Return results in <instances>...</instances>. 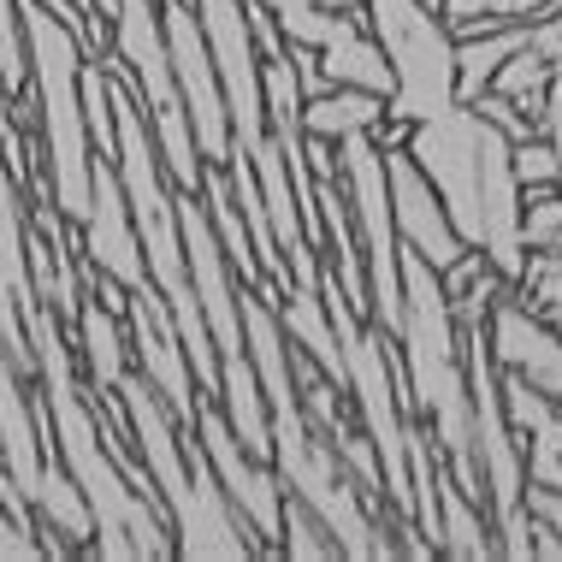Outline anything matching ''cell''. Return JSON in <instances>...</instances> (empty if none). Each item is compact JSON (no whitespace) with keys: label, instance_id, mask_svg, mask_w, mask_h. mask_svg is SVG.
<instances>
[{"label":"cell","instance_id":"obj_1","mask_svg":"<svg viewBox=\"0 0 562 562\" xmlns=\"http://www.w3.org/2000/svg\"><path fill=\"white\" fill-rule=\"evenodd\" d=\"M24 331H30V356H36L42 379V438L48 450L66 462L71 485L83 492L89 515H95V557L131 562V557H172V521L148 492H136L125 480V468L113 462V450L101 445V415L95 403L78 391V361L71 344L59 331V314L42 296L24 302Z\"/></svg>","mask_w":562,"mask_h":562},{"label":"cell","instance_id":"obj_2","mask_svg":"<svg viewBox=\"0 0 562 562\" xmlns=\"http://www.w3.org/2000/svg\"><path fill=\"white\" fill-rule=\"evenodd\" d=\"M113 403L131 427V445L148 468V485H155L166 521H172V551L178 557H255V539H243L237 509L225 504L214 468L195 438H184L178 415L160 403V391L148 385L143 373H119Z\"/></svg>","mask_w":562,"mask_h":562},{"label":"cell","instance_id":"obj_3","mask_svg":"<svg viewBox=\"0 0 562 562\" xmlns=\"http://www.w3.org/2000/svg\"><path fill=\"white\" fill-rule=\"evenodd\" d=\"M24 19V59H30V108L42 125V184L48 202L71 225L89 207V125H83V42L78 30L42 0H19Z\"/></svg>","mask_w":562,"mask_h":562},{"label":"cell","instance_id":"obj_4","mask_svg":"<svg viewBox=\"0 0 562 562\" xmlns=\"http://www.w3.org/2000/svg\"><path fill=\"white\" fill-rule=\"evenodd\" d=\"M113 66L119 78L131 83L136 108L148 119V136L160 148V166L178 190H202L207 160L195 155V136H190V113L184 95H178L172 78V54H166V30H160V0H119L113 12Z\"/></svg>","mask_w":562,"mask_h":562},{"label":"cell","instance_id":"obj_5","mask_svg":"<svg viewBox=\"0 0 562 562\" xmlns=\"http://www.w3.org/2000/svg\"><path fill=\"white\" fill-rule=\"evenodd\" d=\"M373 42L391 59L385 119L420 125V119L456 108V36L420 0H368Z\"/></svg>","mask_w":562,"mask_h":562},{"label":"cell","instance_id":"obj_6","mask_svg":"<svg viewBox=\"0 0 562 562\" xmlns=\"http://www.w3.org/2000/svg\"><path fill=\"white\" fill-rule=\"evenodd\" d=\"M338 155V178L349 195V214H356V249H361V279H368V321L379 331L397 338L403 331V237L391 220V184H385V148L373 131L344 136Z\"/></svg>","mask_w":562,"mask_h":562},{"label":"cell","instance_id":"obj_7","mask_svg":"<svg viewBox=\"0 0 562 562\" xmlns=\"http://www.w3.org/2000/svg\"><path fill=\"white\" fill-rule=\"evenodd\" d=\"M190 438L202 445L207 468H214V480L225 492V504H232L237 521L255 533V557H272L279 551V527H284V480H279V468H272L267 456L243 450L232 420H225L207 397H202V408H195Z\"/></svg>","mask_w":562,"mask_h":562},{"label":"cell","instance_id":"obj_8","mask_svg":"<svg viewBox=\"0 0 562 562\" xmlns=\"http://www.w3.org/2000/svg\"><path fill=\"white\" fill-rule=\"evenodd\" d=\"M160 30H166V54H172V78L190 113V136L195 155L207 166H220L232 155V119H225V89L214 71V54L202 42V19H195V0H160Z\"/></svg>","mask_w":562,"mask_h":562},{"label":"cell","instance_id":"obj_9","mask_svg":"<svg viewBox=\"0 0 562 562\" xmlns=\"http://www.w3.org/2000/svg\"><path fill=\"white\" fill-rule=\"evenodd\" d=\"M125 338H131V356H136V373L160 391V403L178 415V427H195V408H202V391H195V373H190V356H184V338H178V321L172 308L160 302L155 284L143 291H125Z\"/></svg>","mask_w":562,"mask_h":562},{"label":"cell","instance_id":"obj_10","mask_svg":"<svg viewBox=\"0 0 562 562\" xmlns=\"http://www.w3.org/2000/svg\"><path fill=\"white\" fill-rule=\"evenodd\" d=\"M78 232H83V261L95 267L101 279H113L119 291H143V284H148L143 243H136L131 202H125V184H119L113 155L89 160V207H83Z\"/></svg>","mask_w":562,"mask_h":562},{"label":"cell","instance_id":"obj_11","mask_svg":"<svg viewBox=\"0 0 562 562\" xmlns=\"http://www.w3.org/2000/svg\"><path fill=\"white\" fill-rule=\"evenodd\" d=\"M385 184H391V220H397L403 249H415L420 261L438 267V272H445L462 249H474V243H462V232L450 225L445 202H438V190L427 184V172L408 160V148H385Z\"/></svg>","mask_w":562,"mask_h":562},{"label":"cell","instance_id":"obj_12","mask_svg":"<svg viewBox=\"0 0 562 562\" xmlns=\"http://www.w3.org/2000/svg\"><path fill=\"white\" fill-rule=\"evenodd\" d=\"M492 361L509 368L521 385H533V391L562 403V338L551 331V321L527 314L515 296L492 302Z\"/></svg>","mask_w":562,"mask_h":562},{"label":"cell","instance_id":"obj_13","mask_svg":"<svg viewBox=\"0 0 562 562\" xmlns=\"http://www.w3.org/2000/svg\"><path fill=\"white\" fill-rule=\"evenodd\" d=\"M314 59H321L326 83L373 89V95H385V101H391V59H385V48H379V42H373L356 19H344V24H338V36L314 48Z\"/></svg>","mask_w":562,"mask_h":562},{"label":"cell","instance_id":"obj_14","mask_svg":"<svg viewBox=\"0 0 562 562\" xmlns=\"http://www.w3.org/2000/svg\"><path fill=\"white\" fill-rule=\"evenodd\" d=\"M379 125H385V95H373V89L331 83L326 95L302 101V131L321 136V143H344V136H356V131L379 136Z\"/></svg>","mask_w":562,"mask_h":562},{"label":"cell","instance_id":"obj_15","mask_svg":"<svg viewBox=\"0 0 562 562\" xmlns=\"http://www.w3.org/2000/svg\"><path fill=\"white\" fill-rule=\"evenodd\" d=\"M521 42H527V24H509V30H497V36H462L456 42V101H474Z\"/></svg>","mask_w":562,"mask_h":562},{"label":"cell","instance_id":"obj_16","mask_svg":"<svg viewBox=\"0 0 562 562\" xmlns=\"http://www.w3.org/2000/svg\"><path fill=\"white\" fill-rule=\"evenodd\" d=\"M438 551L445 557H492L497 551L485 539V521L474 515V497L456 480H438Z\"/></svg>","mask_w":562,"mask_h":562},{"label":"cell","instance_id":"obj_17","mask_svg":"<svg viewBox=\"0 0 562 562\" xmlns=\"http://www.w3.org/2000/svg\"><path fill=\"white\" fill-rule=\"evenodd\" d=\"M551 0H445V30L456 42L462 36H480V30H492V24H515V19H527V12H544Z\"/></svg>","mask_w":562,"mask_h":562},{"label":"cell","instance_id":"obj_18","mask_svg":"<svg viewBox=\"0 0 562 562\" xmlns=\"http://www.w3.org/2000/svg\"><path fill=\"white\" fill-rule=\"evenodd\" d=\"M0 89L7 95H30V59H24V19L19 0H0Z\"/></svg>","mask_w":562,"mask_h":562},{"label":"cell","instance_id":"obj_19","mask_svg":"<svg viewBox=\"0 0 562 562\" xmlns=\"http://www.w3.org/2000/svg\"><path fill=\"white\" fill-rule=\"evenodd\" d=\"M521 249H562V195L539 184L533 202H521Z\"/></svg>","mask_w":562,"mask_h":562},{"label":"cell","instance_id":"obj_20","mask_svg":"<svg viewBox=\"0 0 562 562\" xmlns=\"http://www.w3.org/2000/svg\"><path fill=\"white\" fill-rule=\"evenodd\" d=\"M36 533H42V521H24V515H12V509H7V497H0V557H19V562L48 557Z\"/></svg>","mask_w":562,"mask_h":562}]
</instances>
